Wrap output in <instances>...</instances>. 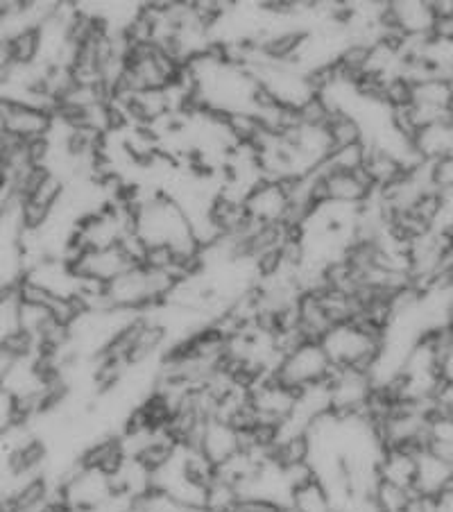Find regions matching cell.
Listing matches in <instances>:
<instances>
[{
    "label": "cell",
    "mask_w": 453,
    "mask_h": 512,
    "mask_svg": "<svg viewBox=\"0 0 453 512\" xmlns=\"http://www.w3.org/2000/svg\"><path fill=\"white\" fill-rule=\"evenodd\" d=\"M333 370L336 368L331 365L320 340L302 338L286 349L272 377L279 383H284L286 388L299 392L311 386H320V383H327Z\"/></svg>",
    "instance_id": "7a4b0ae2"
},
{
    "label": "cell",
    "mask_w": 453,
    "mask_h": 512,
    "mask_svg": "<svg viewBox=\"0 0 453 512\" xmlns=\"http://www.w3.org/2000/svg\"><path fill=\"white\" fill-rule=\"evenodd\" d=\"M331 413L336 415H370L379 392L367 370H333L329 379Z\"/></svg>",
    "instance_id": "5b68a950"
},
{
    "label": "cell",
    "mask_w": 453,
    "mask_h": 512,
    "mask_svg": "<svg viewBox=\"0 0 453 512\" xmlns=\"http://www.w3.org/2000/svg\"><path fill=\"white\" fill-rule=\"evenodd\" d=\"M453 485V465L433 454L429 447L417 449L415 454V483L413 492L417 497L438 499Z\"/></svg>",
    "instance_id": "8992f818"
},
{
    "label": "cell",
    "mask_w": 453,
    "mask_h": 512,
    "mask_svg": "<svg viewBox=\"0 0 453 512\" xmlns=\"http://www.w3.org/2000/svg\"><path fill=\"white\" fill-rule=\"evenodd\" d=\"M0 512H7V510H3V508H0Z\"/></svg>",
    "instance_id": "8fae6325"
},
{
    "label": "cell",
    "mask_w": 453,
    "mask_h": 512,
    "mask_svg": "<svg viewBox=\"0 0 453 512\" xmlns=\"http://www.w3.org/2000/svg\"><path fill=\"white\" fill-rule=\"evenodd\" d=\"M188 445L198 449L213 469H220L247 449V431L232 420L211 415L200 424L198 433Z\"/></svg>",
    "instance_id": "277c9868"
},
{
    "label": "cell",
    "mask_w": 453,
    "mask_h": 512,
    "mask_svg": "<svg viewBox=\"0 0 453 512\" xmlns=\"http://www.w3.org/2000/svg\"><path fill=\"white\" fill-rule=\"evenodd\" d=\"M7 139H5V134L0 132V170H3V166H5V157H7Z\"/></svg>",
    "instance_id": "30bf717a"
},
{
    "label": "cell",
    "mask_w": 453,
    "mask_h": 512,
    "mask_svg": "<svg viewBox=\"0 0 453 512\" xmlns=\"http://www.w3.org/2000/svg\"><path fill=\"white\" fill-rule=\"evenodd\" d=\"M25 420L23 411L10 392L0 386V438H5L7 433L14 431L16 426Z\"/></svg>",
    "instance_id": "9c48e42d"
},
{
    "label": "cell",
    "mask_w": 453,
    "mask_h": 512,
    "mask_svg": "<svg viewBox=\"0 0 453 512\" xmlns=\"http://www.w3.org/2000/svg\"><path fill=\"white\" fill-rule=\"evenodd\" d=\"M336 370H370L381 349V329L363 318L345 320L320 338Z\"/></svg>",
    "instance_id": "6da1fadb"
},
{
    "label": "cell",
    "mask_w": 453,
    "mask_h": 512,
    "mask_svg": "<svg viewBox=\"0 0 453 512\" xmlns=\"http://www.w3.org/2000/svg\"><path fill=\"white\" fill-rule=\"evenodd\" d=\"M288 512H336V510H333V503L329 499L327 490H324L315 479H309L295 490L293 503H290Z\"/></svg>",
    "instance_id": "ba28073f"
},
{
    "label": "cell",
    "mask_w": 453,
    "mask_h": 512,
    "mask_svg": "<svg viewBox=\"0 0 453 512\" xmlns=\"http://www.w3.org/2000/svg\"><path fill=\"white\" fill-rule=\"evenodd\" d=\"M57 494L64 510H93L118 497L114 474L89 460H82L71 474L64 476L57 485Z\"/></svg>",
    "instance_id": "3957f363"
},
{
    "label": "cell",
    "mask_w": 453,
    "mask_h": 512,
    "mask_svg": "<svg viewBox=\"0 0 453 512\" xmlns=\"http://www.w3.org/2000/svg\"><path fill=\"white\" fill-rule=\"evenodd\" d=\"M415 454L413 449H386L379 465V481L413 492Z\"/></svg>",
    "instance_id": "52a82bcc"
}]
</instances>
